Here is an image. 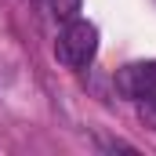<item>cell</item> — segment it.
I'll return each instance as SVG.
<instances>
[{
	"mask_svg": "<svg viewBox=\"0 0 156 156\" xmlns=\"http://www.w3.org/2000/svg\"><path fill=\"white\" fill-rule=\"evenodd\" d=\"M116 91L123 98H142L145 94V62H131L116 73Z\"/></svg>",
	"mask_w": 156,
	"mask_h": 156,
	"instance_id": "2",
	"label": "cell"
},
{
	"mask_svg": "<svg viewBox=\"0 0 156 156\" xmlns=\"http://www.w3.org/2000/svg\"><path fill=\"white\" fill-rule=\"evenodd\" d=\"M94 51H98V29H94L91 22H83V18L66 22V29L55 40V58H58L62 66H69V69L87 66V62L94 58Z\"/></svg>",
	"mask_w": 156,
	"mask_h": 156,
	"instance_id": "1",
	"label": "cell"
},
{
	"mask_svg": "<svg viewBox=\"0 0 156 156\" xmlns=\"http://www.w3.org/2000/svg\"><path fill=\"white\" fill-rule=\"evenodd\" d=\"M44 7H47V15L58 18V22H73L80 15V0H44Z\"/></svg>",
	"mask_w": 156,
	"mask_h": 156,
	"instance_id": "3",
	"label": "cell"
}]
</instances>
